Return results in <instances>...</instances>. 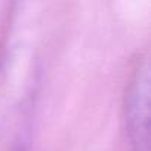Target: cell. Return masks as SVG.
Wrapping results in <instances>:
<instances>
[{
  "label": "cell",
  "mask_w": 151,
  "mask_h": 151,
  "mask_svg": "<svg viewBox=\"0 0 151 151\" xmlns=\"http://www.w3.org/2000/svg\"><path fill=\"white\" fill-rule=\"evenodd\" d=\"M124 129L132 151H150V64L139 55L124 92Z\"/></svg>",
  "instance_id": "obj_1"
}]
</instances>
